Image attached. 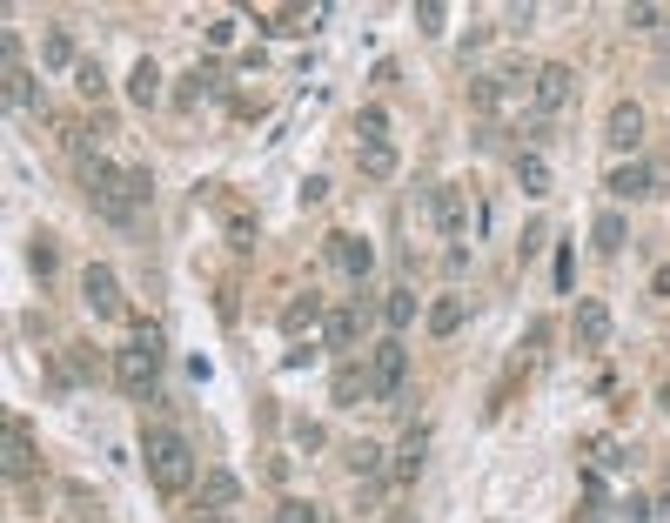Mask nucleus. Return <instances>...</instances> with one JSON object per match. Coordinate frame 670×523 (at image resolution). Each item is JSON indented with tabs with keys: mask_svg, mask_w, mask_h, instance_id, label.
Segmentation results:
<instances>
[{
	"mask_svg": "<svg viewBox=\"0 0 670 523\" xmlns=\"http://www.w3.org/2000/svg\"><path fill=\"white\" fill-rule=\"evenodd\" d=\"M81 188H88V202L101 208L114 228H141V208L155 195L148 168H114V161H101V155H81Z\"/></svg>",
	"mask_w": 670,
	"mask_h": 523,
	"instance_id": "nucleus-1",
	"label": "nucleus"
},
{
	"mask_svg": "<svg viewBox=\"0 0 670 523\" xmlns=\"http://www.w3.org/2000/svg\"><path fill=\"white\" fill-rule=\"evenodd\" d=\"M114 383H121L128 403H148L161 389V329L155 322H134L128 329V349L114 356Z\"/></svg>",
	"mask_w": 670,
	"mask_h": 523,
	"instance_id": "nucleus-2",
	"label": "nucleus"
},
{
	"mask_svg": "<svg viewBox=\"0 0 670 523\" xmlns=\"http://www.w3.org/2000/svg\"><path fill=\"white\" fill-rule=\"evenodd\" d=\"M128 101H134V108H155V101H161V68H155V61H134Z\"/></svg>",
	"mask_w": 670,
	"mask_h": 523,
	"instance_id": "nucleus-22",
	"label": "nucleus"
},
{
	"mask_svg": "<svg viewBox=\"0 0 670 523\" xmlns=\"http://www.w3.org/2000/svg\"><path fill=\"white\" fill-rule=\"evenodd\" d=\"M27 262H34V275H54V262H61V255H54V242H47V235H34V249H27Z\"/></svg>",
	"mask_w": 670,
	"mask_h": 523,
	"instance_id": "nucleus-32",
	"label": "nucleus"
},
{
	"mask_svg": "<svg viewBox=\"0 0 670 523\" xmlns=\"http://www.w3.org/2000/svg\"><path fill=\"white\" fill-rule=\"evenodd\" d=\"M228 242H235V249H255V222H248V215H228Z\"/></svg>",
	"mask_w": 670,
	"mask_h": 523,
	"instance_id": "nucleus-35",
	"label": "nucleus"
},
{
	"mask_svg": "<svg viewBox=\"0 0 670 523\" xmlns=\"http://www.w3.org/2000/svg\"><path fill=\"white\" fill-rule=\"evenodd\" d=\"M41 68H81V47H74V34H67V27H47L41 34Z\"/></svg>",
	"mask_w": 670,
	"mask_h": 523,
	"instance_id": "nucleus-17",
	"label": "nucleus"
},
{
	"mask_svg": "<svg viewBox=\"0 0 670 523\" xmlns=\"http://www.w3.org/2000/svg\"><path fill=\"white\" fill-rule=\"evenodd\" d=\"M34 463H41V456H34V430H27L21 416H7V443H0V470H7V477H34Z\"/></svg>",
	"mask_w": 670,
	"mask_h": 523,
	"instance_id": "nucleus-8",
	"label": "nucleus"
},
{
	"mask_svg": "<svg viewBox=\"0 0 670 523\" xmlns=\"http://www.w3.org/2000/svg\"><path fill=\"white\" fill-rule=\"evenodd\" d=\"M329 396H335V410H356L362 396H376V383H369V363H335Z\"/></svg>",
	"mask_w": 670,
	"mask_h": 523,
	"instance_id": "nucleus-14",
	"label": "nucleus"
},
{
	"mask_svg": "<svg viewBox=\"0 0 670 523\" xmlns=\"http://www.w3.org/2000/svg\"><path fill=\"white\" fill-rule=\"evenodd\" d=\"M624 21L630 27H670V14L664 7H624Z\"/></svg>",
	"mask_w": 670,
	"mask_h": 523,
	"instance_id": "nucleus-34",
	"label": "nucleus"
},
{
	"mask_svg": "<svg viewBox=\"0 0 670 523\" xmlns=\"http://www.w3.org/2000/svg\"><path fill=\"white\" fill-rule=\"evenodd\" d=\"M382 135H389V114H382V108H362L356 114V148H376Z\"/></svg>",
	"mask_w": 670,
	"mask_h": 523,
	"instance_id": "nucleus-27",
	"label": "nucleus"
},
{
	"mask_svg": "<svg viewBox=\"0 0 670 523\" xmlns=\"http://www.w3.org/2000/svg\"><path fill=\"white\" fill-rule=\"evenodd\" d=\"M382 322H389V329H409V322H416V289H389V296H382Z\"/></svg>",
	"mask_w": 670,
	"mask_h": 523,
	"instance_id": "nucleus-26",
	"label": "nucleus"
},
{
	"mask_svg": "<svg viewBox=\"0 0 670 523\" xmlns=\"http://www.w3.org/2000/svg\"><path fill=\"white\" fill-rule=\"evenodd\" d=\"M637 141H644V108H637V101H610V114H603V148L637 155Z\"/></svg>",
	"mask_w": 670,
	"mask_h": 523,
	"instance_id": "nucleus-6",
	"label": "nucleus"
},
{
	"mask_svg": "<svg viewBox=\"0 0 670 523\" xmlns=\"http://www.w3.org/2000/svg\"><path fill=\"white\" fill-rule=\"evenodd\" d=\"M570 88H577V74L563 68V61H543V68H536V88H530L536 114H557L563 101H570Z\"/></svg>",
	"mask_w": 670,
	"mask_h": 523,
	"instance_id": "nucleus-7",
	"label": "nucleus"
},
{
	"mask_svg": "<svg viewBox=\"0 0 670 523\" xmlns=\"http://www.w3.org/2000/svg\"><path fill=\"white\" fill-rule=\"evenodd\" d=\"M356 336H362V309H349V302H342V309H329L322 342H329V349H356Z\"/></svg>",
	"mask_w": 670,
	"mask_h": 523,
	"instance_id": "nucleus-18",
	"label": "nucleus"
},
{
	"mask_svg": "<svg viewBox=\"0 0 670 523\" xmlns=\"http://www.w3.org/2000/svg\"><path fill=\"white\" fill-rule=\"evenodd\" d=\"M302 202H329V175H309V182H302Z\"/></svg>",
	"mask_w": 670,
	"mask_h": 523,
	"instance_id": "nucleus-37",
	"label": "nucleus"
},
{
	"mask_svg": "<svg viewBox=\"0 0 670 523\" xmlns=\"http://www.w3.org/2000/svg\"><path fill=\"white\" fill-rule=\"evenodd\" d=\"M208 94H222V68H215V61H208V68H188L175 81V101H181V108H201Z\"/></svg>",
	"mask_w": 670,
	"mask_h": 523,
	"instance_id": "nucleus-16",
	"label": "nucleus"
},
{
	"mask_svg": "<svg viewBox=\"0 0 670 523\" xmlns=\"http://www.w3.org/2000/svg\"><path fill=\"white\" fill-rule=\"evenodd\" d=\"M181 523H228V517H215V510H195V517H181Z\"/></svg>",
	"mask_w": 670,
	"mask_h": 523,
	"instance_id": "nucleus-40",
	"label": "nucleus"
},
{
	"mask_svg": "<svg viewBox=\"0 0 670 523\" xmlns=\"http://www.w3.org/2000/svg\"><path fill=\"white\" fill-rule=\"evenodd\" d=\"M275 523H322V510H315V503H302V497H289L282 510H275Z\"/></svg>",
	"mask_w": 670,
	"mask_h": 523,
	"instance_id": "nucleus-33",
	"label": "nucleus"
},
{
	"mask_svg": "<svg viewBox=\"0 0 670 523\" xmlns=\"http://www.w3.org/2000/svg\"><path fill=\"white\" fill-rule=\"evenodd\" d=\"M369 383H376L382 403H396L402 396V383H409V349H402L396 336H382L376 349H369Z\"/></svg>",
	"mask_w": 670,
	"mask_h": 523,
	"instance_id": "nucleus-4",
	"label": "nucleus"
},
{
	"mask_svg": "<svg viewBox=\"0 0 670 523\" xmlns=\"http://www.w3.org/2000/svg\"><path fill=\"white\" fill-rule=\"evenodd\" d=\"M650 289H657V296H670V269H657V282H650Z\"/></svg>",
	"mask_w": 670,
	"mask_h": 523,
	"instance_id": "nucleus-41",
	"label": "nucleus"
},
{
	"mask_svg": "<svg viewBox=\"0 0 670 523\" xmlns=\"http://www.w3.org/2000/svg\"><path fill=\"white\" fill-rule=\"evenodd\" d=\"M657 523H670V483H664V497H657Z\"/></svg>",
	"mask_w": 670,
	"mask_h": 523,
	"instance_id": "nucleus-39",
	"label": "nucleus"
},
{
	"mask_svg": "<svg viewBox=\"0 0 670 523\" xmlns=\"http://www.w3.org/2000/svg\"><path fill=\"white\" fill-rule=\"evenodd\" d=\"M516 182H523V195H550V161L543 155H516Z\"/></svg>",
	"mask_w": 670,
	"mask_h": 523,
	"instance_id": "nucleus-25",
	"label": "nucleus"
},
{
	"mask_svg": "<svg viewBox=\"0 0 670 523\" xmlns=\"http://www.w3.org/2000/svg\"><path fill=\"white\" fill-rule=\"evenodd\" d=\"M423 456H429V436L409 430V436H402V450L389 456V483H416V477H423Z\"/></svg>",
	"mask_w": 670,
	"mask_h": 523,
	"instance_id": "nucleus-15",
	"label": "nucleus"
},
{
	"mask_svg": "<svg viewBox=\"0 0 670 523\" xmlns=\"http://www.w3.org/2000/svg\"><path fill=\"white\" fill-rule=\"evenodd\" d=\"M322 249H329V262H335V269H342V275H356V282H362L369 269H376V249H369L362 235H349V228H342V235H329Z\"/></svg>",
	"mask_w": 670,
	"mask_h": 523,
	"instance_id": "nucleus-9",
	"label": "nucleus"
},
{
	"mask_svg": "<svg viewBox=\"0 0 670 523\" xmlns=\"http://www.w3.org/2000/svg\"><path fill=\"white\" fill-rule=\"evenodd\" d=\"M429 215H436V228H443L449 242H463V228H469V195H463V188H436V195H429Z\"/></svg>",
	"mask_w": 670,
	"mask_h": 523,
	"instance_id": "nucleus-11",
	"label": "nucleus"
},
{
	"mask_svg": "<svg viewBox=\"0 0 670 523\" xmlns=\"http://www.w3.org/2000/svg\"><path fill=\"white\" fill-rule=\"evenodd\" d=\"M650 188H664V168H650V161H624V168H610V195L637 202V195H650Z\"/></svg>",
	"mask_w": 670,
	"mask_h": 523,
	"instance_id": "nucleus-13",
	"label": "nucleus"
},
{
	"mask_svg": "<svg viewBox=\"0 0 670 523\" xmlns=\"http://www.w3.org/2000/svg\"><path fill=\"white\" fill-rule=\"evenodd\" d=\"M463 322H469V302L463 296H443L436 309H429V336H456Z\"/></svg>",
	"mask_w": 670,
	"mask_h": 523,
	"instance_id": "nucleus-23",
	"label": "nucleus"
},
{
	"mask_svg": "<svg viewBox=\"0 0 670 523\" xmlns=\"http://www.w3.org/2000/svg\"><path fill=\"white\" fill-rule=\"evenodd\" d=\"M295 443H302V450H322V423H295Z\"/></svg>",
	"mask_w": 670,
	"mask_h": 523,
	"instance_id": "nucleus-38",
	"label": "nucleus"
},
{
	"mask_svg": "<svg viewBox=\"0 0 670 523\" xmlns=\"http://www.w3.org/2000/svg\"><path fill=\"white\" fill-rule=\"evenodd\" d=\"M195 503H201V510H215V517H222V510H235V503H242V477H235V470H201Z\"/></svg>",
	"mask_w": 670,
	"mask_h": 523,
	"instance_id": "nucleus-10",
	"label": "nucleus"
},
{
	"mask_svg": "<svg viewBox=\"0 0 670 523\" xmlns=\"http://www.w3.org/2000/svg\"><path fill=\"white\" fill-rule=\"evenodd\" d=\"M141 463H148V483L181 497V490H195V450H188V436L181 430H141Z\"/></svg>",
	"mask_w": 670,
	"mask_h": 523,
	"instance_id": "nucleus-3",
	"label": "nucleus"
},
{
	"mask_svg": "<svg viewBox=\"0 0 670 523\" xmlns=\"http://www.w3.org/2000/svg\"><path fill=\"white\" fill-rule=\"evenodd\" d=\"M577 342L583 349H603V342H610V309H603V302H577Z\"/></svg>",
	"mask_w": 670,
	"mask_h": 523,
	"instance_id": "nucleus-19",
	"label": "nucleus"
},
{
	"mask_svg": "<svg viewBox=\"0 0 670 523\" xmlns=\"http://www.w3.org/2000/svg\"><path fill=\"white\" fill-rule=\"evenodd\" d=\"M7 108L14 114H41V81L27 68H7Z\"/></svg>",
	"mask_w": 670,
	"mask_h": 523,
	"instance_id": "nucleus-20",
	"label": "nucleus"
},
{
	"mask_svg": "<svg viewBox=\"0 0 670 523\" xmlns=\"http://www.w3.org/2000/svg\"><path fill=\"white\" fill-rule=\"evenodd\" d=\"M349 470H356L362 483H382V450L376 443H356V450H349Z\"/></svg>",
	"mask_w": 670,
	"mask_h": 523,
	"instance_id": "nucleus-28",
	"label": "nucleus"
},
{
	"mask_svg": "<svg viewBox=\"0 0 670 523\" xmlns=\"http://www.w3.org/2000/svg\"><path fill=\"white\" fill-rule=\"evenodd\" d=\"M81 302H88L94 316H128V302H121V275H114L108 262H88V275H81Z\"/></svg>",
	"mask_w": 670,
	"mask_h": 523,
	"instance_id": "nucleus-5",
	"label": "nucleus"
},
{
	"mask_svg": "<svg viewBox=\"0 0 670 523\" xmlns=\"http://www.w3.org/2000/svg\"><path fill=\"white\" fill-rule=\"evenodd\" d=\"M416 27H423V34H443V27H449V7H443V0H423V7H416Z\"/></svg>",
	"mask_w": 670,
	"mask_h": 523,
	"instance_id": "nucleus-31",
	"label": "nucleus"
},
{
	"mask_svg": "<svg viewBox=\"0 0 670 523\" xmlns=\"http://www.w3.org/2000/svg\"><path fill=\"white\" fill-rule=\"evenodd\" d=\"M617 523H657V503L650 497H624L617 503Z\"/></svg>",
	"mask_w": 670,
	"mask_h": 523,
	"instance_id": "nucleus-30",
	"label": "nucleus"
},
{
	"mask_svg": "<svg viewBox=\"0 0 670 523\" xmlns=\"http://www.w3.org/2000/svg\"><path fill=\"white\" fill-rule=\"evenodd\" d=\"M356 168L369 175V182H389V175H396V148H389V141H376V148H356Z\"/></svg>",
	"mask_w": 670,
	"mask_h": 523,
	"instance_id": "nucleus-24",
	"label": "nucleus"
},
{
	"mask_svg": "<svg viewBox=\"0 0 670 523\" xmlns=\"http://www.w3.org/2000/svg\"><path fill=\"white\" fill-rule=\"evenodd\" d=\"M590 242H597L603 255H617V249H624V242H630V222H624V215H617V208H603L597 222H590Z\"/></svg>",
	"mask_w": 670,
	"mask_h": 523,
	"instance_id": "nucleus-21",
	"label": "nucleus"
},
{
	"mask_svg": "<svg viewBox=\"0 0 670 523\" xmlns=\"http://www.w3.org/2000/svg\"><path fill=\"white\" fill-rule=\"evenodd\" d=\"M74 88L88 94V101H101V94H108V74L94 68V61H81V68H74Z\"/></svg>",
	"mask_w": 670,
	"mask_h": 523,
	"instance_id": "nucleus-29",
	"label": "nucleus"
},
{
	"mask_svg": "<svg viewBox=\"0 0 670 523\" xmlns=\"http://www.w3.org/2000/svg\"><path fill=\"white\" fill-rule=\"evenodd\" d=\"M208 47H235V21H208Z\"/></svg>",
	"mask_w": 670,
	"mask_h": 523,
	"instance_id": "nucleus-36",
	"label": "nucleus"
},
{
	"mask_svg": "<svg viewBox=\"0 0 670 523\" xmlns=\"http://www.w3.org/2000/svg\"><path fill=\"white\" fill-rule=\"evenodd\" d=\"M657 410H664V416H670V376H664V389H657Z\"/></svg>",
	"mask_w": 670,
	"mask_h": 523,
	"instance_id": "nucleus-42",
	"label": "nucleus"
},
{
	"mask_svg": "<svg viewBox=\"0 0 670 523\" xmlns=\"http://www.w3.org/2000/svg\"><path fill=\"white\" fill-rule=\"evenodd\" d=\"M322 322H329L322 296H295L289 309H282V336H289V342H302V336H322Z\"/></svg>",
	"mask_w": 670,
	"mask_h": 523,
	"instance_id": "nucleus-12",
	"label": "nucleus"
}]
</instances>
